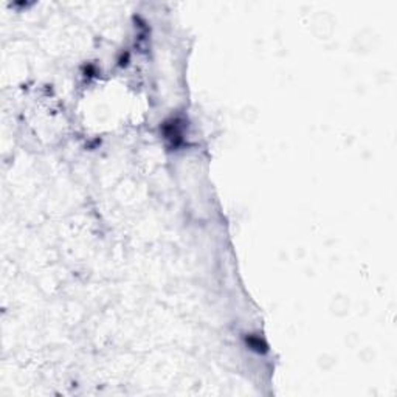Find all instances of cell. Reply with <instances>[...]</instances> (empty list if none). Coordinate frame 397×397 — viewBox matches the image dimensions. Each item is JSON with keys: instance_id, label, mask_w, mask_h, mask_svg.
<instances>
[{"instance_id": "3957f363", "label": "cell", "mask_w": 397, "mask_h": 397, "mask_svg": "<svg viewBox=\"0 0 397 397\" xmlns=\"http://www.w3.org/2000/svg\"><path fill=\"white\" fill-rule=\"evenodd\" d=\"M129 61V53L126 51V54H123V58L120 59V66H126Z\"/></svg>"}, {"instance_id": "6da1fadb", "label": "cell", "mask_w": 397, "mask_h": 397, "mask_svg": "<svg viewBox=\"0 0 397 397\" xmlns=\"http://www.w3.org/2000/svg\"><path fill=\"white\" fill-rule=\"evenodd\" d=\"M183 124L185 121L180 118H171L161 124V132L173 148H179L183 143Z\"/></svg>"}, {"instance_id": "7a4b0ae2", "label": "cell", "mask_w": 397, "mask_h": 397, "mask_svg": "<svg viewBox=\"0 0 397 397\" xmlns=\"http://www.w3.org/2000/svg\"><path fill=\"white\" fill-rule=\"evenodd\" d=\"M245 345L252 351L258 352V354H265L268 351V345L259 335H247L245 337Z\"/></svg>"}]
</instances>
